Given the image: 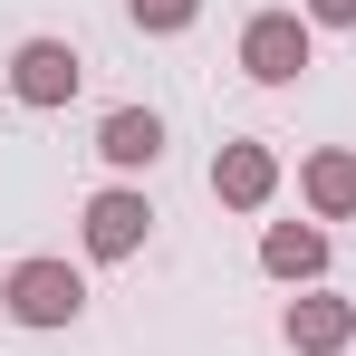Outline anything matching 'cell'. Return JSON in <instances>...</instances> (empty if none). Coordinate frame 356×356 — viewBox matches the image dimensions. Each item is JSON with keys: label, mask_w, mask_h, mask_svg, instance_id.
I'll return each mask as SVG.
<instances>
[{"label": "cell", "mask_w": 356, "mask_h": 356, "mask_svg": "<svg viewBox=\"0 0 356 356\" xmlns=\"http://www.w3.org/2000/svg\"><path fill=\"white\" fill-rule=\"evenodd\" d=\"M0 308H10V327H29V337L77 327V318H87V270H67V260H49V250H29V260L0 270Z\"/></svg>", "instance_id": "obj_1"}, {"label": "cell", "mask_w": 356, "mask_h": 356, "mask_svg": "<svg viewBox=\"0 0 356 356\" xmlns=\"http://www.w3.org/2000/svg\"><path fill=\"white\" fill-rule=\"evenodd\" d=\"M308 67H318L308 10H260V19H241V77H250V87H298Z\"/></svg>", "instance_id": "obj_2"}, {"label": "cell", "mask_w": 356, "mask_h": 356, "mask_svg": "<svg viewBox=\"0 0 356 356\" xmlns=\"http://www.w3.org/2000/svg\"><path fill=\"white\" fill-rule=\"evenodd\" d=\"M77 241H87V260H135L145 241H154V202H145V183H106V193H87V212H77Z\"/></svg>", "instance_id": "obj_3"}, {"label": "cell", "mask_w": 356, "mask_h": 356, "mask_svg": "<svg viewBox=\"0 0 356 356\" xmlns=\"http://www.w3.org/2000/svg\"><path fill=\"white\" fill-rule=\"evenodd\" d=\"M77 87H87V58H77L67 39H19V49H10V97H19V106L49 116V106H67Z\"/></svg>", "instance_id": "obj_4"}, {"label": "cell", "mask_w": 356, "mask_h": 356, "mask_svg": "<svg viewBox=\"0 0 356 356\" xmlns=\"http://www.w3.org/2000/svg\"><path fill=\"white\" fill-rule=\"evenodd\" d=\"M212 202H232V212H270V202H280V154H270L260 135H232V145L212 154Z\"/></svg>", "instance_id": "obj_5"}, {"label": "cell", "mask_w": 356, "mask_h": 356, "mask_svg": "<svg viewBox=\"0 0 356 356\" xmlns=\"http://www.w3.org/2000/svg\"><path fill=\"white\" fill-rule=\"evenodd\" d=\"M280 337H289L298 356H337V347H356V298H337V289H298L289 308H280Z\"/></svg>", "instance_id": "obj_6"}, {"label": "cell", "mask_w": 356, "mask_h": 356, "mask_svg": "<svg viewBox=\"0 0 356 356\" xmlns=\"http://www.w3.org/2000/svg\"><path fill=\"white\" fill-rule=\"evenodd\" d=\"M327 260H337V250H327L318 222H270V232H260V270H270L280 289H327Z\"/></svg>", "instance_id": "obj_7"}, {"label": "cell", "mask_w": 356, "mask_h": 356, "mask_svg": "<svg viewBox=\"0 0 356 356\" xmlns=\"http://www.w3.org/2000/svg\"><path fill=\"white\" fill-rule=\"evenodd\" d=\"M97 154H106V174H154L164 164V116L154 106H106L97 116Z\"/></svg>", "instance_id": "obj_8"}, {"label": "cell", "mask_w": 356, "mask_h": 356, "mask_svg": "<svg viewBox=\"0 0 356 356\" xmlns=\"http://www.w3.org/2000/svg\"><path fill=\"white\" fill-rule=\"evenodd\" d=\"M298 202L308 222H356V145H318L298 164Z\"/></svg>", "instance_id": "obj_9"}, {"label": "cell", "mask_w": 356, "mask_h": 356, "mask_svg": "<svg viewBox=\"0 0 356 356\" xmlns=\"http://www.w3.org/2000/svg\"><path fill=\"white\" fill-rule=\"evenodd\" d=\"M125 19H135L145 39H183V29L202 19V0H125Z\"/></svg>", "instance_id": "obj_10"}, {"label": "cell", "mask_w": 356, "mask_h": 356, "mask_svg": "<svg viewBox=\"0 0 356 356\" xmlns=\"http://www.w3.org/2000/svg\"><path fill=\"white\" fill-rule=\"evenodd\" d=\"M308 10V29H356V0H298Z\"/></svg>", "instance_id": "obj_11"}]
</instances>
